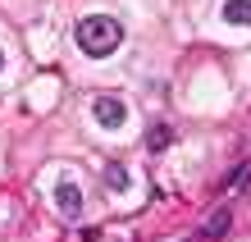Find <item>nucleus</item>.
<instances>
[{"instance_id": "nucleus-2", "label": "nucleus", "mask_w": 251, "mask_h": 242, "mask_svg": "<svg viewBox=\"0 0 251 242\" xmlns=\"http://www.w3.org/2000/svg\"><path fill=\"white\" fill-rule=\"evenodd\" d=\"M92 114H96V124H100V128H124V119H128V105H124L119 96H96Z\"/></svg>"}, {"instance_id": "nucleus-5", "label": "nucleus", "mask_w": 251, "mask_h": 242, "mask_svg": "<svg viewBox=\"0 0 251 242\" xmlns=\"http://www.w3.org/2000/svg\"><path fill=\"white\" fill-rule=\"evenodd\" d=\"M169 142H174V133H169V128H165V124H155V128H151V133H146V146H151V151H165V146H169Z\"/></svg>"}, {"instance_id": "nucleus-7", "label": "nucleus", "mask_w": 251, "mask_h": 242, "mask_svg": "<svg viewBox=\"0 0 251 242\" xmlns=\"http://www.w3.org/2000/svg\"><path fill=\"white\" fill-rule=\"evenodd\" d=\"M0 69H5V51H0Z\"/></svg>"}, {"instance_id": "nucleus-3", "label": "nucleus", "mask_w": 251, "mask_h": 242, "mask_svg": "<svg viewBox=\"0 0 251 242\" xmlns=\"http://www.w3.org/2000/svg\"><path fill=\"white\" fill-rule=\"evenodd\" d=\"M55 206H60L64 215H78V210H82V192L73 183H60V188H55Z\"/></svg>"}, {"instance_id": "nucleus-1", "label": "nucleus", "mask_w": 251, "mask_h": 242, "mask_svg": "<svg viewBox=\"0 0 251 242\" xmlns=\"http://www.w3.org/2000/svg\"><path fill=\"white\" fill-rule=\"evenodd\" d=\"M73 37H78V51L92 55V59H105V55H114V51L124 46V27H119V19H110V14H92V19H82Z\"/></svg>"}, {"instance_id": "nucleus-4", "label": "nucleus", "mask_w": 251, "mask_h": 242, "mask_svg": "<svg viewBox=\"0 0 251 242\" xmlns=\"http://www.w3.org/2000/svg\"><path fill=\"white\" fill-rule=\"evenodd\" d=\"M224 23L251 27V0H224Z\"/></svg>"}, {"instance_id": "nucleus-6", "label": "nucleus", "mask_w": 251, "mask_h": 242, "mask_svg": "<svg viewBox=\"0 0 251 242\" xmlns=\"http://www.w3.org/2000/svg\"><path fill=\"white\" fill-rule=\"evenodd\" d=\"M219 233H228V210H215L205 219V238H219Z\"/></svg>"}]
</instances>
